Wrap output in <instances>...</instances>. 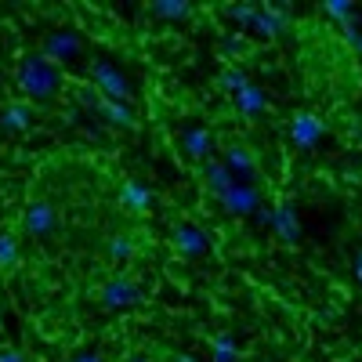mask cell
Returning <instances> with one entry per match:
<instances>
[{"label":"cell","mask_w":362,"mask_h":362,"mask_svg":"<svg viewBox=\"0 0 362 362\" xmlns=\"http://www.w3.org/2000/svg\"><path fill=\"white\" fill-rule=\"evenodd\" d=\"M326 15L337 18V22H348V18L358 15V8L351 4V0H329V4H326Z\"/></svg>","instance_id":"cell-21"},{"label":"cell","mask_w":362,"mask_h":362,"mask_svg":"<svg viewBox=\"0 0 362 362\" xmlns=\"http://www.w3.org/2000/svg\"><path fill=\"white\" fill-rule=\"evenodd\" d=\"M98 116L105 119V124H112V127H119V131H131L138 119H134V109L127 105V102H105L102 98V105H98Z\"/></svg>","instance_id":"cell-15"},{"label":"cell","mask_w":362,"mask_h":362,"mask_svg":"<svg viewBox=\"0 0 362 362\" xmlns=\"http://www.w3.org/2000/svg\"><path fill=\"white\" fill-rule=\"evenodd\" d=\"M73 362H102V355H95V351H80V355H73Z\"/></svg>","instance_id":"cell-28"},{"label":"cell","mask_w":362,"mask_h":362,"mask_svg":"<svg viewBox=\"0 0 362 362\" xmlns=\"http://www.w3.org/2000/svg\"><path fill=\"white\" fill-rule=\"evenodd\" d=\"M15 264H18V243L8 232H0V268H15Z\"/></svg>","instance_id":"cell-20"},{"label":"cell","mask_w":362,"mask_h":362,"mask_svg":"<svg viewBox=\"0 0 362 362\" xmlns=\"http://www.w3.org/2000/svg\"><path fill=\"white\" fill-rule=\"evenodd\" d=\"M206 247H210V239H206L203 228H196V225H177L174 228V250L181 257H199V254H206Z\"/></svg>","instance_id":"cell-9"},{"label":"cell","mask_w":362,"mask_h":362,"mask_svg":"<svg viewBox=\"0 0 362 362\" xmlns=\"http://www.w3.org/2000/svg\"><path fill=\"white\" fill-rule=\"evenodd\" d=\"M203 177H206V185H210V192H214V196H225L235 185V174L221 160H203Z\"/></svg>","instance_id":"cell-13"},{"label":"cell","mask_w":362,"mask_h":362,"mask_svg":"<svg viewBox=\"0 0 362 362\" xmlns=\"http://www.w3.org/2000/svg\"><path fill=\"white\" fill-rule=\"evenodd\" d=\"M235 98V109H239V116H247V119H254V116H261L264 109H268V95L261 87H254V83H247L239 95H232Z\"/></svg>","instance_id":"cell-12"},{"label":"cell","mask_w":362,"mask_h":362,"mask_svg":"<svg viewBox=\"0 0 362 362\" xmlns=\"http://www.w3.org/2000/svg\"><path fill=\"white\" fill-rule=\"evenodd\" d=\"M174 362H196L192 355H174Z\"/></svg>","instance_id":"cell-30"},{"label":"cell","mask_w":362,"mask_h":362,"mask_svg":"<svg viewBox=\"0 0 362 362\" xmlns=\"http://www.w3.org/2000/svg\"><path fill=\"white\" fill-rule=\"evenodd\" d=\"M44 58H51V62H80L83 54V37L76 33V29H54V33L44 37Z\"/></svg>","instance_id":"cell-3"},{"label":"cell","mask_w":362,"mask_h":362,"mask_svg":"<svg viewBox=\"0 0 362 362\" xmlns=\"http://www.w3.org/2000/svg\"><path fill=\"white\" fill-rule=\"evenodd\" d=\"M153 189L148 185H141V181H124L119 185V203H124L127 210H134V214H145L148 206H153Z\"/></svg>","instance_id":"cell-11"},{"label":"cell","mask_w":362,"mask_h":362,"mask_svg":"<svg viewBox=\"0 0 362 362\" xmlns=\"http://www.w3.org/2000/svg\"><path fill=\"white\" fill-rule=\"evenodd\" d=\"M22 225H25L29 235H51V232L58 228V214H54V206H51V203L37 199V203H29Z\"/></svg>","instance_id":"cell-8"},{"label":"cell","mask_w":362,"mask_h":362,"mask_svg":"<svg viewBox=\"0 0 362 362\" xmlns=\"http://www.w3.org/2000/svg\"><path fill=\"white\" fill-rule=\"evenodd\" d=\"M322 131H326V124H322L315 112H297V116L290 119V141L300 148V153L315 148L319 138H322Z\"/></svg>","instance_id":"cell-5"},{"label":"cell","mask_w":362,"mask_h":362,"mask_svg":"<svg viewBox=\"0 0 362 362\" xmlns=\"http://www.w3.org/2000/svg\"><path fill=\"white\" fill-rule=\"evenodd\" d=\"M29 119H33V109L29 105H8L4 112H0V127L4 131H25Z\"/></svg>","instance_id":"cell-17"},{"label":"cell","mask_w":362,"mask_h":362,"mask_svg":"<svg viewBox=\"0 0 362 362\" xmlns=\"http://www.w3.org/2000/svg\"><path fill=\"white\" fill-rule=\"evenodd\" d=\"M181 145H185V153L192 160H210V148H214V134L203 131V127H189L181 134Z\"/></svg>","instance_id":"cell-16"},{"label":"cell","mask_w":362,"mask_h":362,"mask_svg":"<svg viewBox=\"0 0 362 362\" xmlns=\"http://www.w3.org/2000/svg\"><path fill=\"white\" fill-rule=\"evenodd\" d=\"M18 87L29 98H51V95H58V87H62V69L44 54H29L18 66Z\"/></svg>","instance_id":"cell-1"},{"label":"cell","mask_w":362,"mask_h":362,"mask_svg":"<svg viewBox=\"0 0 362 362\" xmlns=\"http://www.w3.org/2000/svg\"><path fill=\"white\" fill-rule=\"evenodd\" d=\"M250 29L272 40V37H279V33H286V29H290V11L279 8V4H264V8H257Z\"/></svg>","instance_id":"cell-7"},{"label":"cell","mask_w":362,"mask_h":362,"mask_svg":"<svg viewBox=\"0 0 362 362\" xmlns=\"http://www.w3.org/2000/svg\"><path fill=\"white\" fill-rule=\"evenodd\" d=\"M228 15H232L239 25L250 29V22H254V15H257V4H235V8H228Z\"/></svg>","instance_id":"cell-25"},{"label":"cell","mask_w":362,"mask_h":362,"mask_svg":"<svg viewBox=\"0 0 362 362\" xmlns=\"http://www.w3.org/2000/svg\"><path fill=\"white\" fill-rule=\"evenodd\" d=\"M131 362H153V358H131Z\"/></svg>","instance_id":"cell-31"},{"label":"cell","mask_w":362,"mask_h":362,"mask_svg":"<svg viewBox=\"0 0 362 362\" xmlns=\"http://www.w3.org/2000/svg\"><path fill=\"white\" fill-rule=\"evenodd\" d=\"M210 355H214V362H239V344L228 334H221V337H214V344H210Z\"/></svg>","instance_id":"cell-18"},{"label":"cell","mask_w":362,"mask_h":362,"mask_svg":"<svg viewBox=\"0 0 362 362\" xmlns=\"http://www.w3.org/2000/svg\"><path fill=\"white\" fill-rule=\"evenodd\" d=\"M221 163H225L232 174H239V177H250V174H254V156L247 153L243 145H235V141L221 145Z\"/></svg>","instance_id":"cell-14"},{"label":"cell","mask_w":362,"mask_h":362,"mask_svg":"<svg viewBox=\"0 0 362 362\" xmlns=\"http://www.w3.org/2000/svg\"><path fill=\"white\" fill-rule=\"evenodd\" d=\"M243 51H247V40H243V37H225V40H221V54H225V58L243 54Z\"/></svg>","instance_id":"cell-26"},{"label":"cell","mask_w":362,"mask_h":362,"mask_svg":"<svg viewBox=\"0 0 362 362\" xmlns=\"http://www.w3.org/2000/svg\"><path fill=\"white\" fill-rule=\"evenodd\" d=\"M355 276H358V283H362V250L355 254Z\"/></svg>","instance_id":"cell-29"},{"label":"cell","mask_w":362,"mask_h":362,"mask_svg":"<svg viewBox=\"0 0 362 362\" xmlns=\"http://www.w3.org/2000/svg\"><path fill=\"white\" fill-rule=\"evenodd\" d=\"M131 250H134V247H131V239H127V235H112V239H109V254H112L116 261L131 257Z\"/></svg>","instance_id":"cell-24"},{"label":"cell","mask_w":362,"mask_h":362,"mask_svg":"<svg viewBox=\"0 0 362 362\" xmlns=\"http://www.w3.org/2000/svg\"><path fill=\"white\" fill-rule=\"evenodd\" d=\"M341 33H344V40L362 54V22H358V15H355V18H348V22H341Z\"/></svg>","instance_id":"cell-23"},{"label":"cell","mask_w":362,"mask_h":362,"mask_svg":"<svg viewBox=\"0 0 362 362\" xmlns=\"http://www.w3.org/2000/svg\"><path fill=\"white\" fill-rule=\"evenodd\" d=\"M0 362H25L22 351H11V348H0Z\"/></svg>","instance_id":"cell-27"},{"label":"cell","mask_w":362,"mask_h":362,"mask_svg":"<svg viewBox=\"0 0 362 362\" xmlns=\"http://www.w3.org/2000/svg\"><path fill=\"white\" fill-rule=\"evenodd\" d=\"M153 15H160V18H185V15H192V8L185 4V0H156Z\"/></svg>","instance_id":"cell-19"},{"label":"cell","mask_w":362,"mask_h":362,"mask_svg":"<svg viewBox=\"0 0 362 362\" xmlns=\"http://www.w3.org/2000/svg\"><path fill=\"white\" fill-rule=\"evenodd\" d=\"M261 221L276 232L283 243H297V239H300V218H297L293 203H276L272 210H261Z\"/></svg>","instance_id":"cell-4"},{"label":"cell","mask_w":362,"mask_h":362,"mask_svg":"<svg viewBox=\"0 0 362 362\" xmlns=\"http://www.w3.org/2000/svg\"><path fill=\"white\" fill-rule=\"evenodd\" d=\"M90 87H95L105 102H127L131 98L127 76L119 73L109 58H90Z\"/></svg>","instance_id":"cell-2"},{"label":"cell","mask_w":362,"mask_h":362,"mask_svg":"<svg viewBox=\"0 0 362 362\" xmlns=\"http://www.w3.org/2000/svg\"><path fill=\"white\" fill-rule=\"evenodd\" d=\"M221 199V206L228 210V214H235V218H247V214H257V206H261V192L254 189V185H235L225 192V196H218Z\"/></svg>","instance_id":"cell-6"},{"label":"cell","mask_w":362,"mask_h":362,"mask_svg":"<svg viewBox=\"0 0 362 362\" xmlns=\"http://www.w3.org/2000/svg\"><path fill=\"white\" fill-rule=\"evenodd\" d=\"M247 83H250V76H247L243 69H225V73H221V87L232 90V95H239V90H243Z\"/></svg>","instance_id":"cell-22"},{"label":"cell","mask_w":362,"mask_h":362,"mask_svg":"<svg viewBox=\"0 0 362 362\" xmlns=\"http://www.w3.org/2000/svg\"><path fill=\"white\" fill-rule=\"evenodd\" d=\"M102 300H105V308H134L138 300H141V290L131 283V279H112V283H105V290H102Z\"/></svg>","instance_id":"cell-10"}]
</instances>
